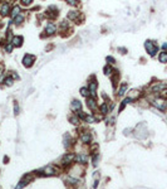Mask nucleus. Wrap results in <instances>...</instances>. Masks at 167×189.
<instances>
[{
  "label": "nucleus",
  "instance_id": "72a5a7b5",
  "mask_svg": "<svg viewBox=\"0 0 167 189\" xmlns=\"http://www.w3.org/2000/svg\"><path fill=\"white\" fill-rule=\"evenodd\" d=\"M32 0H22V5H30Z\"/></svg>",
  "mask_w": 167,
  "mask_h": 189
},
{
  "label": "nucleus",
  "instance_id": "20e7f679",
  "mask_svg": "<svg viewBox=\"0 0 167 189\" xmlns=\"http://www.w3.org/2000/svg\"><path fill=\"white\" fill-rule=\"evenodd\" d=\"M145 48H146V50H147V53H148L151 57H154V56L157 54V52H158V47H157V44L154 43V42H152V40H146V43H145Z\"/></svg>",
  "mask_w": 167,
  "mask_h": 189
},
{
  "label": "nucleus",
  "instance_id": "f03ea898",
  "mask_svg": "<svg viewBox=\"0 0 167 189\" xmlns=\"http://www.w3.org/2000/svg\"><path fill=\"white\" fill-rule=\"evenodd\" d=\"M73 163H76V154L74 153H67L60 159V165L63 168H70Z\"/></svg>",
  "mask_w": 167,
  "mask_h": 189
},
{
  "label": "nucleus",
  "instance_id": "4468645a",
  "mask_svg": "<svg viewBox=\"0 0 167 189\" xmlns=\"http://www.w3.org/2000/svg\"><path fill=\"white\" fill-rule=\"evenodd\" d=\"M65 182H67V184H69V185H72V187H78L81 180H79L78 178H74V176H72V175H67Z\"/></svg>",
  "mask_w": 167,
  "mask_h": 189
},
{
  "label": "nucleus",
  "instance_id": "9d476101",
  "mask_svg": "<svg viewBox=\"0 0 167 189\" xmlns=\"http://www.w3.org/2000/svg\"><path fill=\"white\" fill-rule=\"evenodd\" d=\"M34 62H35V57L33 56V54H25L23 58V64H24V67H27V68L33 67Z\"/></svg>",
  "mask_w": 167,
  "mask_h": 189
},
{
  "label": "nucleus",
  "instance_id": "b1692460",
  "mask_svg": "<svg viewBox=\"0 0 167 189\" xmlns=\"http://www.w3.org/2000/svg\"><path fill=\"white\" fill-rule=\"evenodd\" d=\"M14 24L16 25V27H19V25H22L23 24V22H24V15L23 14H20V15H18L16 18H14Z\"/></svg>",
  "mask_w": 167,
  "mask_h": 189
},
{
  "label": "nucleus",
  "instance_id": "7c9ffc66",
  "mask_svg": "<svg viewBox=\"0 0 167 189\" xmlns=\"http://www.w3.org/2000/svg\"><path fill=\"white\" fill-rule=\"evenodd\" d=\"M13 48H14V45L11 44V43H6V45H5V52L11 53V50H13Z\"/></svg>",
  "mask_w": 167,
  "mask_h": 189
},
{
  "label": "nucleus",
  "instance_id": "412c9836",
  "mask_svg": "<svg viewBox=\"0 0 167 189\" xmlns=\"http://www.w3.org/2000/svg\"><path fill=\"white\" fill-rule=\"evenodd\" d=\"M128 97L131 98L132 101H135V100H137V98H140V97H141V91H138V90H132L131 92H129Z\"/></svg>",
  "mask_w": 167,
  "mask_h": 189
},
{
  "label": "nucleus",
  "instance_id": "9b49d317",
  "mask_svg": "<svg viewBox=\"0 0 167 189\" xmlns=\"http://www.w3.org/2000/svg\"><path fill=\"white\" fill-rule=\"evenodd\" d=\"M10 9H11V6H10L9 3H3L1 5H0V15H1V16H6L8 14H9Z\"/></svg>",
  "mask_w": 167,
  "mask_h": 189
},
{
  "label": "nucleus",
  "instance_id": "a878e982",
  "mask_svg": "<svg viewBox=\"0 0 167 189\" xmlns=\"http://www.w3.org/2000/svg\"><path fill=\"white\" fill-rule=\"evenodd\" d=\"M103 71H104V74H106V76H112V74H113V72H116V71H113V68H112L109 64L104 67Z\"/></svg>",
  "mask_w": 167,
  "mask_h": 189
},
{
  "label": "nucleus",
  "instance_id": "cd10ccee",
  "mask_svg": "<svg viewBox=\"0 0 167 189\" xmlns=\"http://www.w3.org/2000/svg\"><path fill=\"white\" fill-rule=\"evenodd\" d=\"M4 83H5V86H13L14 83V78L11 77V76H8V77H5V79H4Z\"/></svg>",
  "mask_w": 167,
  "mask_h": 189
},
{
  "label": "nucleus",
  "instance_id": "473e14b6",
  "mask_svg": "<svg viewBox=\"0 0 167 189\" xmlns=\"http://www.w3.org/2000/svg\"><path fill=\"white\" fill-rule=\"evenodd\" d=\"M14 113H15V115H18V113H19V106H18V103H14Z\"/></svg>",
  "mask_w": 167,
  "mask_h": 189
},
{
  "label": "nucleus",
  "instance_id": "2f4dec72",
  "mask_svg": "<svg viewBox=\"0 0 167 189\" xmlns=\"http://www.w3.org/2000/svg\"><path fill=\"white\" fill-rule=\"evenodd\" d=\"M107 62H108V64H113L116 61H114L113 57H107Z\"/></svg>",
  "mask_w": 167,
  "mask_h": 189
},
{
  "label": "nucleus",
  "instance_id": "423d86ee",
  "mask_svg": "<svg viewBox=\"0 0 167 189\" xmlns=\"http://www.w3.org/2000/svg\"><path fill=\"white\" fill-rule=\"evenodd\" d=\"M33 179H34V174H33V173H30V174H25V175L23 176V179L20 180L18 184H16V187H15L14 189H23L24 187H27Z\"/></svg>",
  "mask_w": 167,
  "mask_h": 189
},
{
  "label": "nucleus",
  "instance_id": "f704fd0d",
  "mask_svg": "<svg viewBox=\"0 0 167 189\" xmlns=\"http://www.w3.org/2000/svg\"><path fill=\"white\" fill-rule=\"evenodd\" d=\"M3 73H4V66L0 64V81H1V78H3Z\"/></svg>",
  "mask_w": 167,
  "mask_h": 189
},
{
  "label": "nucleus",
  "instance_id": "c756f323",
  "mask_svg": "<svg viewBox=\"0 0 167 189\" xmlns=\"http://www.w3.org/2000/svg\"><path fill=\"white\" fill-rule=\"evenodd\" d=\"M69 121H72V124H74V125H79V124H81V120H79V117L77 115H72V116H70Z\"/></svg>",
  "mask_w": 167,
  "mask_h": 189
},
{
  "label": "nucleus",
  "instance_id": "6ab92c4d",
  "mask_svg": "<svg viewBox=\"0 0 167 189\" xmlns=\"http://www.w3.org/2000/svg\"><path fill=\"white\" fill-rule=\"evenodd\" d=\"M79 11L77 10H72V11H69L68 13V19L69 20H73V22H78L79 20Z\"/></svg>",
  "mask_w": 167,
  "mask_h": 189
},
{
  "label": "nucleus",
  "instance_id": "5701e85b",
  "mask_svg": "<svg viewBox=\"0 0 167 189\" xmlns=\"http://www.w3.org/2000/svg\"><path fill=\"white\" fill-rule=\"evenodd\" d=\"M20 11H22V9L19 8V5H15V6L13 8V9H11V16H13V18H16L18 15L22 14Z\"/></svg>",
  "mask_w": 167,
  "mask_h": 189
},
{
  "label": "nucleus",
  "instance_id": "393cba45",
  "mask_svg": "<svg viewBox=\"0 0 167 189\" xmlns=\"http://www.w3.org/2000/svg\"><path fill=\"white\" fill-rule=\"evenodd\" d=\"M98 161H99V153L92 154V165L97 166L98 165Z\"/></svg>",
  "mask_w": 167,
  "mask_h": 189
},
{
  "label": "nucleus",
  "instance_id": "39448f33",
  "mask_svg": "<svg viewBox=\"0 0 167 189\" xmlns=\"http://www.w3.org/2000/svg\"><path fill=\"white\" fill-rule=\"evenodd\" d=\"M165 90H167V85L163 83V82H156V83H153V85L149 87L151 93H154V95H160L161 92H163Z\"/></svg>",
  "mask_w": 167,
  "mask_h": 189
},
{
  "label": "nucleus",
  "instance_id": "c9c22d12",
  "mask_svg": "<svg viewBox=\"0 0 167 189\" xmlns=\"http://www.w3.org/2000/svg\"><path fill=\"white\" fill-rule=\"evenodd\" d=\"M68 4H69V5H73V6H76L77 4H78V1H76V0H68Z\"/></svg>",
  "mask_w": 167,
  "mask_h": 189
},
{
  "label": "nucleus",
  "instance_id": "dca6fc26",
  "mask_svg": "<svg viewBox=\"0 0 167 189\" xmlns=\"http://www.w3.org/2000/svg\"><path fill=\"white\" fill-rule=\"evenodd\" d=\"M63 142H64V148L65 149H69L70 146L74 144V140L72 139V136H70L69 134H65L64 137H63Z\"/></svg>",
  "mask_w": 167,
  "mask_h": 189
},
{
  "label": "nucleus",
  "instance_id": "4c0bfd02",
  "mask_svg": "<svg viewBox=\"0 0 167 189\" xmlns=\"http://www.w3.org/2000/svg\"><path fill=\"white\" fill-rule=\"evenodd\" d=\"M76 189H84V188H79V187H77V188H76Z\"/></svg>",
  "mask_w": 167,
  "mask_h": 189
},
{
  "label": "nucleus",
  "instance_id": "e433bc0d",
  "mask_svg": "<svg viewBox=\"0 0 167 189\" xmlns=\"http://www.w3.org/2000/svg\"><path fill=\"white\" fill-rule=\"evenodd\" d=\"M162 48H163V49H167V43H165L163 45H162Z\"/></svg>",
  "mask_w": 167,
  "mask_h": 189
},
{
  "label": "nucleus",
  "instance_id": "c85d7f7f",
  "mask_svg": "<svg viewBox=\"0 0 167 189\" xmlns=\"http://www.w3.org/2000/svg\"><path fill=\"white\" fill-rule=\"evenodd\" d=\"M81 95L83 96V97H86V98H88L89 97V90H88V87H82L81 88Z\"/></svg>",
  "mask_w": 167,
  "mask_h": 189
},
{
  "label": "nucleus",
  "instance_id": "aec40b11",
  "mask_svg": "<svg viewBox=\"0 0 167 189\" xmlns=\"http://www.w3.org/2000/svg\"><path fill=\"white\" fill-rule=\"evenodd\" d=\"M11 44H13L14 47H22V44H23V37L22 35H15L13 38V40H11Z\"/></svg>",
  "mask_w": 167,
  "mask_h": 189
},
{
  "label": "nucleus",
  "instance_id": "f3484780",
  "mask_svg": "<svg viewBox=\"0 0 167 189\" xmlns=\"http://www.w3.org/2000/svg\"><path fill=\"white\" fill-rule=\"evenodd\" d=\"M47 15L49 16L51 19H55L57 18V15H58V11H57V6H49L48 8V13H47Z\"/></svg>",
  "mask_w": 167,
  "mask_h": 189
},
{
  "label": "nucleus",
  "instance_id": "0eeeda50",
  "mask_svg": "<svg viewBox=\"0 0 167 189\" xmlns=\"http://www.w3.org/2000/svg\"><path fill=\"white\" fill-rule=\"evenodd\" d=\"M89 161V156L87 153H78L76 154V163L79 164V165H87Z\"/></svg>",
  "mask_w": 167,
  "mask_h": 189
},
{
  "label": "nucleus",
  "instance_id": "1a4fd4ad",
  "mask_svg": "<svg viewBox=\"0 0 167 189\" xmlns=\"http://www.w3.org/2000/svg\"><path fill=\"white\" fill-rule=\"evenodd\" d=\"M92 134L89 131H83L81 132V135H79V140H81V142H83V144L86 145H91L92 144Z\"/></svg>",
  "mask_w": 167,
  "mask_h": 189
},
{
  "label": "nucleus",
  "instance_id": "4be33fe9",
  "mask_svg": "<svg viewBox=\"0 0 167 189\" xmlns=\"http://www.w3.org/2000/svg\"><path fill=\"white\" fill-rule=\"evenodd\" d=\"M98 108H99V112H101L102 115H107L108 112H111V111H109V106H108L107 102H103Z\"/></svg>",
  "mask_w": 167,
  "mask_h": 189
},
{
  "label": "nucleus",
  "instance_id": "f257e3e1",
  "mask_svg": "<svg viewBox=\"0 0 167 189\" xmlns=\"http://www.w3.org/2000/svg\"><path fill=\"white\" fill-rule=\"evenodd\" d=\"M151 105L153 107H156L160 111H166L167 108V100L161 97V96H154L153 98H151Z\"/></svg>",
  "mask_w": 167,
  "mask_h": 189
},
{
  "label": "nucleus",
  "instance_id": "bb28decb",
  "mask_svg": "<svg viewBox=\"0 0 167 189\" xmlns=\"http://www.w3.org/2000/svg\"><path fill=\"white\" fill-rule=\"evenodd\" d=\"M158 61L161 63H167V52H161L158 56Z\"/></svg>",
  "mask_w": 167,
  "mask_h": 189
},
{
  "label": "nucleus",
  "instance_id": "6e6552de",
  "mask_svg": "<svg viewBox=\"0 0 167 189\" xmlns=\"http://www.w3.org/2000/svg\"><path fill=\"white\" fill-rule=\"evenodd\" d=\"M97 87H98V83L95 81L94 77H92V79L88 82V90H89V93H91V97H94L97 96Z\"/></svg>",
  "mask_w": 167,
  "mask_h": 189
},
{
  "label": "nucleus",
  "instance_id": "ddd939ff",
  "mask_svg": "<svg viewBox=\"0 0 167 189\" xmlns=\"http://www.w3.org/2000/svg\"><path fill=\"white\" fill-rule=\"evenodd\" d=\"M45 33H47V35H54L57 33V25L54 23H48L47 28H45Z\"/></svg>",
  "mask_w": 167,
  "mask_h": 189
},
{
  "label": "nucleus",
  "instance_id": "2eb2a0df",
  "mask_svg": "<svg viewBox=\"0 0 167 189\" xmlns=\"http://www.w3.org/2000/svg\"><path fill=\"white\" fill-rule=\"evenodd\" d=\"M81 108H82V103L79 102L78 100H73L72 101V103H70V110H72L73 112H81Z\"/></svg>",
  "mask_w": 167,
  "mask_h": 189
},
{
  "label": "nucleus",
  "instance_id": "7ed1b4c3",
  "mask_svg": "<svg viewBox=\"0 0 167 189\" xmlns=\"http://www.w3.org/2000/svg\"><path fill=\"white\" fill-rule=\"evenodd\" d=\"M38 175L40 176H53L58 174V169L54 165H47L44 168H41L40 170H38Z\"/></svg>",
  "mask_w": 167,
  "mask_h": 189
},
{
  "label": "nucleus",
  "instance_id": "f8f14e48",
  "mask_svg": "<svg viewBox=\"0 0 167 189\" xmlns=\"http://www.w3.org/2000/svg\"><path fill=\"white\" fill-rule=\"evenodd\" d=\"M87 106L89 107V110H92V111H94V110H97L98 108V103H97V101H95V98L94 97H89L87 98Z\"/></svg>",
  "mask_w": 167,
  "mask_h": 189
},
{
  "label": "nucleus",
  "instance_id": "a211bd4d",
  "mask_svg": "<svg viewBox=\"0 0 167 189\" xmlns=\"http://www.w3.org/2000/svg\"><path fill=\"white\" fill-rule=\"evenodd\" d=\"M127 88H128L127 83H122V85L119 86L118 91H117V96H118V97H123V96L126 95V92H127Z\"/></svg>",
  "mask_w": 167,
  "mask_h": 189
}]
</instances>
